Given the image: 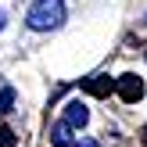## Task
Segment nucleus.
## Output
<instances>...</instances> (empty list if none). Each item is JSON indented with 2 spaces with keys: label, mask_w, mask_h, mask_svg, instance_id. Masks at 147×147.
<instances>
[{
  "label": "nucleus",
  "mask_w": 147,
  "mask_h": 147,
  "mask_svg": "<svg viewBox=\"0 0 147 147\" xmlns=\"http://www.w3.org/2000/svg\"><path fill=\"white\" fill-rule=\"evenodd\" d=\"M0 147H14V133L7 126H0Z\"/></svg>",
  "instance_id": "7"
},
{
  "label": "nucleus",
  "mask_w": 147,
  "mask_h": 147,
  "mask_svg": "<svg viewBox=\"0 0 147 147\" xmlns=\"http://www.w3.org/2000/svg\"><path fill=\"white\" fill-rule=\"evenodd\" d=\"M65 122H68L72 129H83L86 122H90V108H86L83 100H68V104H65Z\"/></svg>",
  "instance_id": "3"
},
{
  "label": "nucleus",
  "mask_w": 147,
  "mask_h": 147,
  "mask_svg": "<svg viewBox=\"0 0 147 147\" xmlns=\"http://www.w3.org/2000/svg\"><path fill=\"white\" fill-rule=\"evenodd\" d=\"M65 22V0H36L25 14V25L32 32H47V29H57Z\"/></svg>",
  "instance_id": "1"
},
{
  "label": "nucleus",
  "mask_w": 147,
  "mask_h": 147,
  "mask_svg": "<svg viewBox=\"0 0 147 147\" xmlns=\"http://www.w3.org/2000/svg\"><path fill=\"white\" fill-rule=\"evenodd\" d=\"M83 90L93 93V97H108V93L115 90V79H108V76H90V79H83Z\"/></svg>",
  "instance_id": "4"
},
{
  "label": "nucleus",
  "mask_w": 147,
  "mask_h": 147,
  "mask_svg": "<svg viewBox=\"0 0 147 147\" xmlns=\"http://www.w3.org/2000/svg\"><path fill=\"white\" fill-rule=\"evenodd\" d=\"M50 144H54V147H76V140H72V126H68V122L50 126Z\"/></svg>",
  "instance_id": "5"
},
{
  "label": "nucleus",
  "mask_w": 147,
  "mask_h": 147,
  "mask_svg": "<svg viewBox=\"0 0 147 147\" xmlns=\"http://www.w3.org/2000/svg\"><path fill=\"white\" fill-rule=\"evenodd\" d=\"M4 22H7V14H4V11H0V32H4Z\"/></svg>",
  "instance_id": "9"
},
{
  "label": "nucleus",
  "mask_w": 147,
  "mask_h": 147,
  "mask_svg": "<svg viewBox=\"0 0 147 147\" xmlns=\"http://www.w3.org/2000/svg\"><path fill=\"white\" fill-rule=\"evenodd\" d=\"M76 147H100V144H97V140H79Z\"/></svg>",
  "instance_id": "8"
},
{
  "label": "nucleus",
  "mask_w": 147,
  "mask_h": 147,
  "mask_svg": "<svg viewBox=\"0 0 147 147\" xmlns=\"http://www.w3.org/2000/svg\"><path fill=\"white\" fill-rule=\"evenodd\" d=\"M115 93H119L126 104H136V100L144 97V79H140V76H133V72H126V76L115 79Z\"/></svg>",
  "instance_id": "2"
},
{
  "label": "nucleus",
  "mask_w": 147,
  "mask_h": 147,
  "mask_svg": "<svg viewBox=\"0 0 147 147\" xmlns=\"http://www.w3.org/2000/svg\"><path fill=\"white\" fill-rule=\"evenodd\" d=\"M11 104H14V90L4 86V90H0V111H11Z\"/></svg>",
  "instance_id": "6"
}]
</instances>
